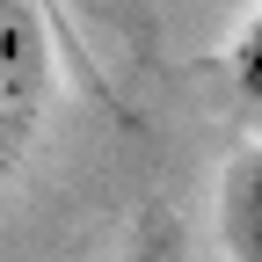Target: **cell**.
<instances>
[{"label": "cell", "instance_id": "cell-3", "mask_svg": "<svg viewBox=\"0 0 262 262\" xmlns=\"http://www.w3.org/2000/svg\"><path fill=\"white\" fill-rule=\"evenodd\" d=\"M124 262H160V248H153V241H139V248L124 255Z\"/></svg>", "mask_w": 262, "mask_h": 262}, {"label": "cell", "instance_id": "cell-1", "mask_svg": "<svg viewBox=\"0 0 262 262\" xmlns=\"http://www.w3.org/2000/svg\"><path fill=\"white\" fill-rule=\"evenodd\" d=\"M51 29L37 0H0V160L37 139L51 110Z\"/></svg>", "mask_w": 262, "mask_h": 262}, {"label": "cell", "instance_id": "cell-2", "mask_svg": "<svg viewBox=\"0 0 262 262\" xmlns=\"http://www.w3.org/2000/svg\"><path fill=\"white\" fill-rule=\"evenodd\" d=\"M255 175H262V160H255V153H241V160H233V175H226V241H233L241 262L255 255Z\"/></svg>", "mask_w": 262, "mask_h": 262}]
</instances>
